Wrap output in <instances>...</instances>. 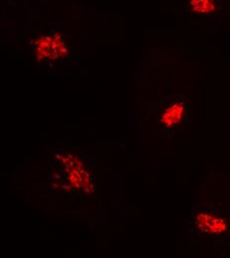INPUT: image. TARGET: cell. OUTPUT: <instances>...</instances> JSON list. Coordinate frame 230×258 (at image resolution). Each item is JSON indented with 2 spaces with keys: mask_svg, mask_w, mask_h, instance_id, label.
Returning a JSON list of instances; mask_svg holds the SVG:
<instances>
[{
  "mask_svg": "<svg viewBox=\"0 0 230 258\" xmlns=\"http://www.w3.org/2000/svg\"><path fill=\"white\" fill-rule=\"evenodd\" d=\"M66 41L59 35L44 36L36 43V54L44 60H56L66 53Z\"/></svg>",
  "mask_w": 230,
  "mask_h": 258,
  "instance_id": "cell-1",
  "label": "cell"
},
{
  "mask_svg": "<svg viewBox=\"0 0 230 258\" xmlns=\"http://www.w3.org/2000/svg\"><path fill=\"white\" fill-rule=\"evenodd\" d=\"M197 225L201 231L219 233L227 228V224L224 220L209 214H199L197 218Z\"/></svg>",
  "mask_w": 230,
  "mask_h": 258,
  "instance_id": "cell-2",
  "label": "cell"
},
{
  "mask_svg": "<svg viewBox=\"0 0 230 258\" xmlns=\"http://www.w3.org/2000/svg\"><path fill=\"white\" fill-rule=\"evenodd\" d=\"M184 112H185V106L183 102L174 103L165 110L161 117V122L166 127L175 126L181 122L184 116Z\"/></svg>",
  "mask_w": 230,
  "mask_h": 258,
  "instance_id": "cell-3",
  "label": "cell"
},
{
  "mask_svg": "<svg viewBox=\"0 0 230 258\" xmlns=\"http://www.w3.org/2000/svg\"><path fill=\"white\" fill-rule=\"evenodd\" d=\"M191 6L194 11L202 14H209L215 9L211 0H191Z\"/></svg>",
  "mask_w": 230,
  "mask_h": 258,
  "instance_id": "cell-4",
  "label": "cell"
}]
</instances>
